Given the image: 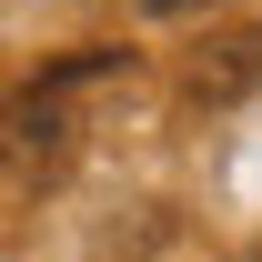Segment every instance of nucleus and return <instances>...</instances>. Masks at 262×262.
<instances>
[{
    "mask_svg": "<svg viewBox=\"0 0 262 262\" xmlns=\"http://www.w3.org/2000/svg\"><path fill=\"white\" fill-rule=\"evenodd\" d=\"M262 61V40H222V71H192V91H242Z\"/></svg>",
    "mask_w": 262,
    "mask_h": 262,
    "instance_id": "nucleus-1",
    "label": "nucleus"
},
{
    "mask_svg": "<svg viewBox=\"0 0 262 262\" xmlns=\"http://www.w3.org/2000/svg\"><path fill=\"white\" fill-rule=\"evenodd\" d=\"M151 10H202V0H151Z\"/></svg>",
    "mask_w": 262,
    "mask_h": 262,
    "instance_id": "nucleus-2",
    "label": "nucleus"
}]
</instances>
